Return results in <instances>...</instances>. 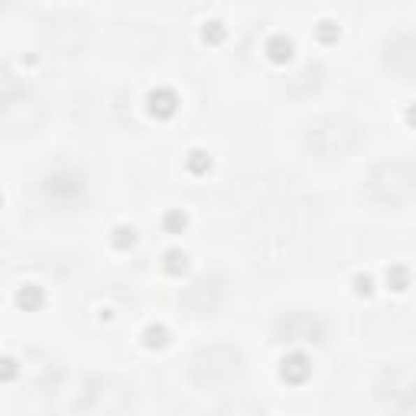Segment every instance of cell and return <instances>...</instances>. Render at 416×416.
I'll return each mask as SVG.
<instances>
[{
	"instance_id": "cell-11",
	"label": "cell",
	"mask_w": 416,
	"mask_h": 416,
	"mask_svg": "<svg viewBox=\"0 0 416 416\" xmlns=\"http://www.w3.org/2000/svg\"><path fill=\"white\" fill-rule=\"evenodd\" d=\"M312 374V361L306 358L303 351H293V355H286L283 364H280V378L286 384H306Z\"/></svg>"
},
{
	"instance_id": "cell-24",
	"label": "cell",
	"mask_w": 416,
	"mask_h": 416,
	"mask_svg": "<svg viewBox=\"0 0 416 416\" xmlns=\"http://www.w3.org/2000/svg\"><path fill=\"white\" fill-rule=\"evenodd\" d=\"M355 286L358 293H371V276H355Z\"/></svg>"
},
{
	"instance_id": "cell-14",
	"label": "cell",
	"mask_w": 416,
	"mask_h": 416,
	"mask_svg": "<svg viewBox=\"0 0 416 416\" xmlns=\"http://www.w3.org/2000/svg\"><path fill=\"white\" fill-rule=\"evenodd\" d=\"M43 299H46V296H43L39 286H20L17 290V306L27 312H36L39 306H43Z\"/></svg>"
},
{
	"instance_id": "cell-7",
	"label": "cell",
	"mask_w": 416,
	"mask_h": 416,
	"mask_svg": "<svg viewBox=\"0 0 416 416\" xmlns=\"http://www.w3.org/2000/svg\"><path fill=\"white\" fill-rule=\"evenodd\" d=\"M88 33H91V27H88L85 17L62 13V17H56L46 27V43L52 46V52H59V56H75V52L85 49Z\"/></svg>"
},
{
	"instance_id": "cell-2",
	"label": "cell",
	"mask_w": 416,
	"mask_h": 416,
	"mask_svg": "<svg viewBox=\"0 0 416 416\" xmlns=\"http://www.w3.org/2000/svg\"><path fill=\"white\" fill-rule=\"evenodd\" d=\"M189 378L202 390H221L231 387L244 378V355L235 345H205L192 355Z\"/></svg>"
},
{
	"instance_id": "cell-9",
	"label": "cell",
	"mask_w": 416,
	"mask_h": 416,
	"mask_svg": "<svg viewBox=\"0 0 416 416\" xmlns=\"http://www.w3.org/2000/svg\"><path fill=\"white\" fill-rule=\"evenodd\" d=\"M221 299H225V280L218 274H205L199 280H192L182 293V306L192 315H211V312H218Z\"/></svg>"
},
{
	"instance_id": "cell-10",
	"label": "cell",
	"mask_w": 416,
	"mask_h": 416,
	"mask_svg": "<svg viewBox=\"0 0 416 416\" xmlns=\"http://www.w3.org/2000/svg\"><path fill=\"white\" fill-rule=\"evenodd\" d=\"M43 192H46V199L56 202V205H75V202L85 195V179H82V172H75V170L49 172L46 182H43Z\"/></svg>"
},
{
	"instance_id": "cell-19",
	"label": "cell",
	"mask_w": 416,
	"mask_h": 416,
	"mask_svg": "<svg viewBox=\"0 0 416 416\" xmlns=\"http://www.w3.org/2000/svg\"><path fill=\"white\" fill-rule=\"evenodd\" d=\"M202 36H205V43L218 46V43H225L228 29H225V23H218V20H211V23H205V29H202Z\"/></svg>"
},
{
	"instance_id": "cell-23",
	"label": "cell",
	"mask_w": 416,
	"mask_h": 416,
	"mask_svg": "<svg viewBox=\"0 0 416 416\" xmlns=\"http://www.w3.org/2000/svg\"><path fill=\"white\" fill-rule=\"evenodd\" d=\"M13 378H17V361L3 358V380H13Z\"/></svg>"
},
{
	"instance_id": "cell-12",
	"label": "cell",
	"mask_w": 416,
	"mask_h": 416,
	"mask_svg": "<svg viewBox=\"0 0 416 416\" xmlns=\"http://www.w3.org/2000/svg\"><path fill=\"white\" fill-rule=\"evenodd\" d=\"M147 104H150V114L160 117V121H166V117H172V114L179 111V98H176L172 88H156V91H150Z\"/></svg>"
},
{
	"instance_id": "cell-17",
	"label": "cell",
	"mask_w": 416,
	"mask_h": 416,
	"mask_svg": "<svg viewBox=\"0 0 416 416\" xmlns=\"http://www.w3.org/2000/svg\"><path fill=\"white\" fill-rule=\"evenodd\" d=\"M186 267H189V260H186L182 251H166V257H163V270L166 274H182Z\"/></svg>"
},
{
	"instance_id": "cell-20",
	"label": "cell",
	"mask_w": 416,
	"mask_h": 416,
	"mask_svg": "<svg viewBox=\"0 0 416 416\" xmlns=\"http://www.w3.org/2000/svg\"><path fill=\"white\" fill-rule=\"evenodd\" d=\"M133 241H137V231H133V228H114V247H117V251L133 247Z\"/></svg>"
},
{
	"instance_id": "cell-25",
	"label": "cell",
	"mask_w": 416,
	"mask_h": 416,
	"mask_svg": "<svg viewBox=\"0 0 416 416\" xmlns=\"http://www.w3.org/2000/svg\"><path fill=\"white\" fill-rule=\"evenodd\" d=\"M407 124H410V127H416V104H413V107H410V111H407Z\"/></svg>"
},
{
	"instance_id": "cell-6",
	"label": "cell",
	"mask_w": 416,
	"mask_h": 416,
	"mask_svg": "<svg viewBox=\"0 0 416 416\" xmlns=\"http://www.w3.org/2000/svg\"><path fill=\"white\" fill-rule=\"evenodd\" d=\"M274 335L283 345H322L325 341V322L315 312L293 309L274 322Z\"/></svg>"
},
{
	"instance_id": "cell-16",
	"label": "cell",
	"mask_w": 416,
	"mask_h": 416,
	"mask_svg": "<svg viewBox=\"0 0 416 416\" xmlns=\"http://www.w3.org/2000/svg\"><path fill=\"white\" fill-rule=\"evenodd\" d=\"M186 166H189L192 176H205V172L211 170V156H208V153H202V150H192L189 160H186Z\"/></svg>"
},
{
	"instance_id": "cell-5",
	"label": "cell",
	"mask_w": 416,
	"mask_h": 416,
	"mask_svg": "<svg viewBox=\"0 0 416 416\" xmlns=\"http://www.w3.org/2000/svg\"><path fill=\"white\" fill-rule=\"evenodd\" d=\"M374 397L380 400V407L397 413L416 410V364H390L387 371H380Z\"/></svg>"
},
{
	"instance_id": "cell-15",
	"label": "cell",
	"mask_w": 416,
	"mask_h": 416,
	"mask_svg": "<svg viewBox=\"0 0 416 416\" xmlns=\"http://www.w3.org/2000/svg\"><path fill=\"white\" fill-rule=\"evenodd\" d=\"M143 345L147 348H166L170 345V332L163 329V325H150V329L143 332Z\"/></svg>"
},
{
	"instance_id": "cell-8",
	"label": "cell",
	"mask_w": 416,
	"mask_h": 416,
	"mask_svg": "<svg viewBox=\"0 0 416 416\" xmlns=\"http://www.w3.org/2000/svg\"><path fill=\"white\" fill-rule=\"evenodd\" d=\"M380 62L390 72V78H397L403 85L416 82V33H400L390 43H384Z\"/></svg>"
},
{
	"instance_id": "cell-21",
	"label": "cell",
	"mask_w": 416,
	"mask_h": 416,
	"mask_svg": "<svg viewBox=\"0 0 416 416\" xmlns=\"http://www.w3.org/2000/svg\"><path fill=\"white\" fill-rule=\"evenodd\" d=\"M163 225H166L170 235H182V231H186V215H182V211H166Z\"/></svg>"
},
{
	"instance_id": "cell-1",
	"label": "cell",
	"mask_w": 416,
	"mask_h": 416,
	"mask_svg": "<svg viewBox=\"0 0 416 416\" xmlns=\"http://www.w3.org/2000/svg\"><path fill=\"white\" fill-rule=\"evenodd\" d=\"M364 127L345 114H329L306 127V150L319 160H345L361 147Z\"/></svg>"
},
{
	"instance_id": "cell-18",
	"label": "cell",
	"mask_w": 416,
	"mask_h": 416,
	"mask_svg": "<svg viewBox=\"0 0 416 416\" xmlns=\"http://www.w3.org/2000/svg\"><path fill=\"white\" fill-rule=\"evenodd\" d=\"M387 283H390V290H407L410 286V270L407 267H400V264H394L387 270Z\"/></svg>"
},
{
	"instance_id": "cell-22",
	"label": "cell",
	"mask_w": 416,
	"mask_h": 416,
	"mask_svg": "<svg viewBox=\"0 0 416 416\" xmlns=\"http://www.w3.org/2000/svg\"><path fill=\"white\" fill-rule=\"evenodd\" d=\"M319 39H322V43H335V39H339V27H335V23H329V20H325V23H319Z\"/></svg>"
},
{
	"instance_id": "cell-4",
	"label": "cell",
	"mask_w": 416,
	"mask_h": 416,
	"mask_svg": "<svg viewBox=\"0 0 416 416\" xmlns=\"http://www.w3.org/2000/svg\"><path fill=\"white\" fill-rule=\"evenodd\" d=\"M0 121H3V133L7 137H27L36 133L46 121V104L36 91L29 88H13L7 75V88H3V104H0Z\"/></svg>"
},
{
	"instance_id": "cell-3",
	"label": "cell",
	"mask_w": 416,
	"mask_h": 416,
	"mask_svg": "<svg viewBox=\"0 0 416 416\" xmlns=\"http://www.w3.org/2000/svg\"><path fill=\"white\" fill-rule=\"evenodd\" d=\"M368 195L378 205H403L416 195V163L410 160H380L368 176Z\"/></svg>"
},
{
	"instance_id": "cell-13",
	"label": "cell",
	"mask_w": 416,
	"mask_h": 416,
	"mask_svg": "<svg viewBox=\"0 0 416 416\" xmlns=\"http://www.w3.org/2000/svg\"><path fill=\"white\" fill-rule=\"evenodd\" d=\"M267 59L276 62V66L290 62V59H293V43H290L286 36H270L267 39Z\"/></svg>"
}]
</instances>
